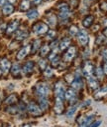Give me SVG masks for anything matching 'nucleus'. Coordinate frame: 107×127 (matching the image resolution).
Here are the masks:
<instances>
[{
    "label": "nucleus",
    "mask_w": 107,
    "mask_h": 127,
    "mask_svg": "<svg viewBox=\"0 0 107 127\" xmlns=\"http://www.w3.org/2000/svg\"><path fill=\"white\" fill-rule=\"evenodd\" d=\"M36 90H37V93H38L39 96L45 97V96H47V94L49 93V86L46 83H39L37 85Z\"/></svg>",
    "instance_id": "f257e3e1"
},
{
    "label": "nucleus",
    "mask_w": 107,
    "mask_h": 127,
    "mask_svg": "<svg viewBox=\"0 0 107 127\" xmlns=\"http://www.w3.org/2000/svg\"><path fill=\"white\" fill-rule=\"evenodd\" d=\"M33 30H34V32L36 34H39V35L45 34L47 31H48V26L46 24H44V23H38L37 25L34 26Z\"/></svg>",
    "instance_id": "f03ea898"
},
{
    "label": "nucleus",
    "mask_w": 107,
    "mask_h": 127,
    "mask_svg": "<svg viewBox=\"0 0 107 127\" xmlns=\"http://www.w3.org/2000/svg\"><path fill=\"white\" fill-rule=\"evenodd\" d=\"M28 110H29V112L32 114V115H35V116H39V115H41V109L36 105L35 103H30L29 105H28Z\"/></svg>",
    "instance_id": "7ed1b4c3"
},
{
    "label": "nucleus",
    "mask_w": 107,
    "mask_h": 127,
    "mask_svg": "<svg viewBox=\"0 0 107 127\" xmlns=\"http://www.w3.org/2000/svg\"><path fill=\"white\" fill-rule=\"evenodd\" d=\"M92 71H93V65L91 62H86L85 65H84V68H83V74L84 76H86L87 78L90 77L92 75Z\"/></svg>",
    "instance_id": "20e7f679"
},
{
    "label": "nucleus",
    "mask_w": 107,
    "mask_h": 127,
    "mask_svg": "<svg viewBox=\"0 0 107 127\" xmlns=\"http://www.w3.org/2000/svg\"><path fill=\"white\" fill-rule=\"evenodd\" d=\"M92 120H93V116L92 115H89V116H86L82 119H79V123H80V126L79 127H88L91 123H92Z\"/></svg>",
    "instance_id": "39448f33"
},
{
    "label": "nucleus",
    "mask_w": 107,
    "mask_h": 127,
    "mask_svg": "<svg viewBox=\"0 0 107 127\" xmlns=\"http://www.w3.org/2000/svg\"><path fill=\"white\" fill-rule=\"evenodd\" d=\"M78 40L82 45H85L88 42V35L84 30H80L78 32Z\"/></svg>",
    "instance_id": "423d86ee"
},
{
    "label": "nucleus",
    "mask_w": 107,
    "mask_h": 127,
    "mask_svg": "<svg viewBox=\"0 0 107 127\" xmlns=\"http://www.w3.org/2000/svg\"><path fill=\"white\" fill-rule=\"evenodd\" d=\"M30 45H27V46H25V47H23L19 52H18V54H17V59H19V60H21V59H23V58H25V56L30 52Z\"/></svg>",
    "instance_id": "0eeeda50"
},
{
    "label": "nucleus",
    "mask_w": 107,
    "mask_h": 127,
    "mask_svg": "<svg viewBox=\"0 0 107 127\" xmlns=\"http://www.w3.org/2000/svg\"><path fill=\"white\" fill-rule=\"evenodd\" d=\"M0 65H1V68H2L3 72H5V73H7V72L9 71L10 66H11L9 60H8V59H6V58L1 59V61H0Z\"/></svg>",
    "instance_id": "6e6552de"
},
{
    "label": "nucleus",
    "mask_w": 107,
    "mask_h": 127,
    "mask_svg": "<svg viewBox=\"0 0 107 127\" xmlns=\"http://www.w3.org/2000/svg\"><path fill=\"white\" fill-rule=\"evenodd\" d=\"M75 55H76V48L75 47H69L68 50L65 53V56H64L65 61H70L75 57Z\"/></svg>",
    "instance_id": "1a4fd4ad"
},
{
    "label": "nucleus",
    "mask_w": 107,
    "mask_h": 127,
    "mask_svg": "<svg viewBox=\"0 0 107 127\" xmlns=\"http://www.w3.org/2000/svg\"><path fill=\"white\" fill-rule=\"evenodd\" d=\"M56 94H57V97H61L64 94V87L61 82L57 83L56 85Z\"/></svg>",
    "instance_id": "9d476101"
},
{
    "label": "nucleus",
    "mask_w": 107,
    "mask_h": 127,
    "mask_svg": "<svg viewBox=\"0 0 107 127\" xmlns=\"http://www.w3.org/2000/svg\"><path fill=\"white\" fill-rule=\"evenodd\" d=\"M63 110V105H62V101L61 99V97H57V101H56V105H55V111L56 113H61V111Z\"/></svg>",
    "instance_id": "9b49d317"
},
{
    "label": "nucleus",
    "mask_w": 107,
    "mask_h": 127,
    "mask_svg": "<svg viewBox=\"0 0 107 127\" xmlns=\"http://www.w3.org/2000/svg\"><path fill=\"white\" fill-rule=\"evenodd\" d=\"M33 69H34V63H33L32 61H29V62H27L26 64L24 65V67H23V72H24L25 74H29V73H31V72L33 71Z\"/></svg>",
    "instance_id": "f8f14e48"
},
{
    "label": "nucleus",
    "mask_w": 107,
    "mask_h": 127,
    "mask_svg": "<svg viewBox=\"0 0 107 127\" xmlns=\"http://www.w3.org/2000/svg\"><path fill=\"white\" fill-rule=\"evenodd\" d=\"M18 25H19V22H18L17 20H15V21L11 22V23L8 25L7 29H6V32H7V33H12V32H14V31L17 29Z\"/></svg>",
    "instance_id": "ddd939ff"
},
{
    "label": "nucleus",
    "mask_w": 107,
    "mask_h": 127,
    "mask_svg": "<svg viewBox=\"0 0 107 127\" xmlns=\"http://www.w3.org/2000/svg\"><path fill=\"white\" fill-rule=\"evenodd\" d=\"M11 72H12V75L17 77L20 75V72H21V68H20V65L19 64H14L12 66V69H11Z\"/></svg>",
    "instance_id": "4468645a"
},
{
    "label": "nucleus",
    "mask_w": 107,
    "mask_h": 127,
    "mask_svg": "<svg viewBox=\"0 0 107 127\" xmlns=\"http://www.w3.org/2000/svg\"><path fill=\"white\" fill-rule=\"evenodd\" d=\"M64 96H65V99H66V100H71V99H74V98H75L76 93H75V91H74V90L68 89L67 91H65Z\"/></svg>",
    "instance_id": "2eb2a0df"
},
{
    "label": "nucleus",
    "mask_w": 107,
    "mask_h": 127,
    "mask_svg": "<svg viewBox=\"0 0 107 127\" xmlns=\"http://www.w3.org/2000/svg\"><path fill=\"white\" fill-rule=\"evenodd\" d=\"M39 16V12L37 10H31L27 13V17L30 19V20H33V19H36Z\"/></svg>",
    "instance_id": "dca6fc26"
},
{
    "label": "nucleus",
    "mask_w": 107,
    "mask_h": 127,
    "mask_svg": "<svg viewBox=\"0 0 107 127\" xmlns=\"http://www.w3.org/2000/svg\"><path fill=\"white\" fill-rule=\"evenodd\" d=\"M88 83H89V86L92 88V89H97L98 88V82L93 78V77H88Z\"/></svg>",
    "instance_id": "f3484780"
},
{
    "label": "nucleus",
    "mask_w": 107,
    "mask_h": 127,
    "mask_svg": "<svg viewBox=\"0 0 107 127\" xmlns=\"http://www.w3.org/2000/svg\"><path fill=\"white\" fill-rule=\"evenodd\" d=\"M69 43H70V40H69L68 38H64V39L61 42V44H60V49H61V50H64L65 48L68 47Z\"/></svg>",
    "instance_id": "a211bd4d"
},
{
    "label": "nucleus",
    "mask_w": 107,
    "mask_h": 127,
    "mask_svg": "<svg viewBox=\"0 0 107 127\" xmlns=\"http://www.w3.org/2000/svg\"><path fill=\"white\" fill-rule=\"evenodd\" d=\"M13 10H14V8H13V6L10 5V4H7V5H5V6L3 7V13H4L5 15L11 14V13L13 12Z\"/></svg>",
    "instance_id": "6ab92c4d"
},
{
    "label": "nucleus",
    "mask_w": 107,
    "mask_h": 127,
    "mask_svg": "<svg viewBox=\"0 0 107 127\" xmlns=\"http://www.w3.org/2000/svg\"><path fill=\"white\" fill-rule=\"evenodd\" d=\"M29 7H30V1L29 0H23L22 3L20 4V9L23 10V11L29 9Z\"/></svg>",
    "instance_id": "aec40b11"
},
{
    "label": "nucleus",
    "mask_w": 107,
    "mask_h": 127,
    "mask_svg": "<svg viewBox=\"0 0 107 127\" xmlns=\"http://www.w3.org/2000/svg\"><path fill=\"white\" fill-rule=\"evenodd\" d=\"M105 94H107V86L101 88V89L95 94V97H96V98H99V97H102L103 95H105Z\"/></svg>",
    "instance_id": "412c9836"
},
{
    "label": "nucleus",
    "mask_w": 107,
    "mask_h": 127,
    "mask_svg": "<svg viewBox=\"0 0 107 127\" xmlns=\"http://www.w3.org/2000/svg\"><path fill=\"white\" fill-rule=\"evenodd\" d=\"M77 110V106H73V107H70L68 110H67V113H66V116L67 117H73L75 115V113L76 112Z\"/></svg>",
    "instance_id": "4be33fe9"
},
{
    "label": "nucleus",
    "mask_w": 107,
    "mask_h": 127,
    "mask_svg": "<svg viewBox=\"0 0 107 127\" xmlns=\"http://www.w3.org/2000/svg\"><path fill=\"white\" fill-rule=\"evenodd\" d=\"M40 105H41L42 110H46L48 108V100L45 97H42L40 100Z\"/></svg>",
    "instance_id": "5701e85b"
},
{
    "label": "nucleus",
    "mask_w": 107,
    "mask_h": 127,
    "mask_svg": "<svg viewBox=\"0 0 107 127\" xmlns=\"http://www.w3.org/2000/svg\"><path fill=\"white\" fill-rule=\"evenodd\" d=\"M17 101V97H16V95H11V96H9L6 100H5V103L6 104H13Z\"/></svg>",
    "instance_id": "b1692460"
},
{
    "label": "nucleus",
    "mask_w": 107,
    "mask_h": 127,
    "mask_svg": "<svg viewBox=\"0 0 107 127\" xmlns=\"http://www.w3.org/2000/svg\"><path fill=\"white\" fill-rule=\"evenodd\" d=\"M92 21H93V17H92V16H88V17L84 18V20H83L82 23H83V25H84L85 27H88V26L91 25Z\"/></svg>",
    "instance_id": "393cba45"
},
{
    "label": "nucleus",
    "mask_w": 107,
    "mask_h": 127,
    "mask_svg": "<svg viewBox=\"0 0 107 127\" xmlns=\"http://www.w3.org/2000/svg\"><path fill=\"white\" fill-rule=\"evenodd\" d=\"M27 35H28V34H27L26 31H19V32L17 33V35H16V39H18V40H22V39L26 38Z\"/></svg>",
    "instance_id": "a878e982"
},
{
    "label": "nucleus",
    "mask_w": 107,
    "mask_h": 127,
    "mask_svg": "<svg viewBox=\"0 0 107 127\" xmlns=\"http://www.w3.org/2000/svg\"><path fill=\"white\" fill-rule=\"evenodd\" d=\"M49 50H50L49 46H48V45H44V46L41 48V55H42V56H45V55L49 52Z\"/></svg>",
    "instance_id": "bb28decb"
},
{
    "label": "nucleus",
    "mask_w": 107,
    "mask_h": 127,
    "mask_svg": "<svg viewBox=\"0 0 107 127\" xmlns=\"http://www.w3.org/2000/svg\"><path fill=\"white\" fill-rule=\"evenodd\" d=\"M69 15H70V12H69V10L61 11V13H60V16H61V18H67Z\"/></svg>",
    "instance_id": "cd10ccee"
},
{
    "label": "nucleus",
    "mask_w": 107,
    "mask_h": 127,
    "mask_svg": "<svg viewBox=\"0 0 107 127\" xmlns=\"http://www.w3.org/2000/svg\"><path fill=\"white\" fill-rule=\"evenodd\" d=\"M48 22H49L50 25L54 26V25L56 24V17H55L54 15H51L50 17H48Z\"/></svg>",
    "instance_id": "c85d7f7f"
},
{
    "label": "nucleus",
    "mask_w": 107,
    "mask_h": 127,
    "mask_svg": "<svg viewBox=\"0 0 107 127\" xmlns=\"http://www.w3.org/2000/svg\"><path fill=\"white\" fill-rule=\"evenodd\" d=\"M44 75H45L46 77H51V76L53 75V70H52V68H49V67H48V68L45 70Z\"/></svg>",
    "instance_id": "c756f323"
},
{
    "label": "nucleus",
    "mask_w": 107,
    "mask_h": 127,
    "mask_svg": "<svg viewBox=\"0 0 107 127\" xmlns=\"http://www.w3.org/2000/svg\"><path fill=\"white\" fill-rule=\"evenodd\" d=\"M39 47H40V40H36L33 44V52H36Z\"/></svg>",
    "instance_id": "7c9ffc66"
},
{
    "label": "nucleus",
    "mask_w": 107,
    "mask_h": 127,
    "mask_svg": "<svg viewBox=\"0 0 107 127\" xmlns=\"http://www.w3.org/2000/svg\"><path fill=\"white\" fill-rule=\"evenodd\" d=\"M73 86H74V88H75V89H79V88H80V86H81L80 81H79V80H76V82H74V83H73Z\"/></svg>",
    "instance_id": "2f4dec72"
},
{
    "label": "nucleus",
    "mask_w": 107,
    "mask_h": 127,
    "mask_svg": "<svg viewBox=\"0 0 107 127\" xmlns=\"http://www.w3.org/2000/svg\"><path fill=\"white\" fill-rule=\"evenodd\" d=\"M69 32H70V34H71V35H76V34L77 33V28H76V26H73V27L70 28Z\"/></svg>",
    "instance_id": "473e14b6"
},
{
    "label": "nucleus",
    "mask_w": 107,
    "mask_h": 127,
    "mask_svg": "<svg viewBox=\"0 0 107 127\" xmlns=\"http://www.w3.org/2000/svg\"><path fill=\"white\" fill-rule=\"evenodd\" d=\"M39 65H40V67L42 68V69H45L46 68V66H47V63H46V61L45 60H40L39 61Z\"/></svg>",
    "instance_id": "72a5a7b5"
},
{
    "label": "nucleus",
    "mask_w": 107,
    "mask_h": 127,
    "mask_svg": "<svg viewBox=\"0 0 107 127\" xmlns=\"http://www.w3.org/2000/svg\"><path fill=\"white\" fill-rule=\"evenodd\" d=\"M96 72H97V76H98V78H102V76H103V72H102V69H101L100 67L97 68Z\"/></svg>",
    "instance_id": "f704fd0d"
},
{
    "label": "nucleus",
    "mask_w": 107,
    "mask_h": 127,
    "mask_svg": "<svg viewBox=\"0 0 107 127\" xmlns=\"http://www.w3.org/2000/svg\"><path fill=\"white\" fill-rule=\"evenodd\" d=\"M101 120H97L96 122H94L93 124H91V125H89V127H98L99 125H101Z\"/></svg>",
    "instance_id": "c9c22d12"
},
{
    "label": "nucleus",
    "mask_w": 107,
    "mask_h": 127,
    "mask_svg": "<svg viewBox=\"0 0 107 127\" xmlns=\"http://www.w3.org/2000/svg\"><path fill=\"white\" fill-rule=\"evenodd\" d=\"M55 35H56V32H55V31H50V32H48V35H47V37H48L49 39H51V38L55 37Z\"/></svg>",
    "instance_id": "e433bc0d"
},
{
    "label": "nucleus",
    "mask_w": 107,
    "mask_h": 127,
    "mask_svg": "<svg viewBox=\"0 0 107 127\" xmlns=\"http://www.w3.org/2000/svg\"><path fill=\"white\" fill-rule=\"evenodd\" d=\"M103 57H104L105 59H107V50H104V51H103Z\"/></svg>",
    "instance_id": "4c0bfd02"
},
{
    "label": "nucleus",
    "mask_w": 107,
    "mask_h": 127,
    "mask_svg": "<svg viewBox=\"0 0 107 127\" xmlns=\"http://www.w3.org/2000/svg\"><path fill=\"white\" fill-rule=\"evenodd\" d=\"M5 2H6V0H0V6L4 5V4H5Z\"/></svg>",
    "instance_id": "58836bf2"
},
{
    "label": "nucleus",
    "mask_w": 107,
    "mask_h": 127,
    "mask_svg": "<svg viewBox=\"0 0 107 127\" xmlns=\"http://www.w3.org/2000/svg\"><path fill=\"white\" fill-rule=\"evenodd\" d=\"M104 72L107 74V61H106V63H105V66H104Z\"/></svg>",
    "instance_id": "ea45409f"
},
{
    "label": "nucleus",
    "mask_w": 107,
    "mask_h": 127,
    "mask_svg": "<svg viewBox=\"0 0 107 127\" xmlns=\"http://www.w3.org/2000/svg\"><path fill=\"white\" fill-rule=\"evenodd\" d=\"M41 1H42V0H34V3L35 4H39Z\"/></svg>",
    "instance_id": "a19ab883"
},
{
    "label": "nucleus",
    "mask_w": 107,
    "mask_h": 127,
    "mask_svg": "<svg viewBox=\"0 0 107 127\" xmlns=\"http://www.w3.org/2000/svg\"><path fill=\"white\" fill-rule=\"evenodd\" d=\"M23 127H31V125H29V124H26V125H24Z\"/></svg>",
    "instance_id": "79ce46f5"
},
{
    "label": "nucleus",
    "mask_w": 107,
    "mask_h": 127,
    "mask_svg": "<svg viewBox=\"0 0 107 127\" xmlns=\"http://www.w3.org/2000/svg\"><path fill=\"white\" fill-rule=\"evenodd\" d=\"M9 2H11V3H13V2H15V0H8Z\"/></svg>",
    "instance_id": "37998d69"
},
{
    "label": "nucleus",
    "mask_w": 107,
    "mask_h": 127,
    "mask_svg": "<svg viewBox=\"0 0 107 127\" xmlns=\"http://www.w3.org/2000/svg\"><path fill=\"white\" fill-rule=\"evenodd\" d=\"M104 23H105V25L107 26V20H105V21H104Z\"/></svg>",
    "instance_id": "c03bdc74"
},
{
    "label": "nucleus",
    "mask_w": 107,
    "mask_h": 127,
    "mask_svg": "<svg viewBox=\"0 0 107 127\" xmlns=\"http://www.w3.org/2000/svg\"><path fill=\"white\" fill-rule=\"evenodd\" d=\"M0 75H1V70H0Z\"/></svg>",
    "instance_id": "a18cd8bd"
}]
</instances>
